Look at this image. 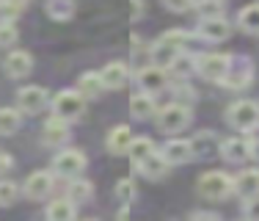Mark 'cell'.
<instances>
[{
  "mask_svg": "<svg viewBox=\"0 0 259 221\" xmlns=\"http://www.w3.org/2000/svg\"><path fill=\"white\" fill-rule=\"evenodd\" d=\"M199 194L204 199H226L229 194H234V177L226 171H207L199 180Z\"/></svg>",
  "mask_w": 259,
  "mask_h": 221,
  "instance_id": "cell-1",
  "label": "cell"
},
{
  "mask_svg": "<svg viewBox=\"0 0 259 221\" xmlns=\"http://www.w3.org/2000/svg\"><path fill=\"white\" fill-rule=\"evenodd\" d=\"M185 39H188L185 30H171V33H165L163 39H157L155 45H152V64L168 69V64L174 61V55L180 53V47H182Z\"/></svg>",
  "mask_w": 259,
  "mask_h": 221,
  "instance_id": "cell-2",
  "label": "cell"
},
{
  "mask_svg": "<svg viewBox=\"0 0 259 221\" xmlns=\"http://www.w3.org/2000/svg\"><path fill=\"white\" fill-rule=\"evenodd\" d=\"M226 119H229V125L234 130H254V127H259V102L254 100L234 102L226 110Z\"/></svg>",
  "mask_w": 259,
  "mask_h": 221,
  "instance_id": "cell-3",
  "label": "cell"
},
{
  "mask_svg": "<svg viewBox=\"0 0 259 221\" xmlns=\"http://www.w3.org/2000/svg\"><path fill=\"white\" fill-rule=\"evenodd\" d=\"M157 125L160 130L165 133H180L185 127L190 125V110L188 105H182V102H168L165 108L157 110Z\"/></svg>",
  "mask_w": 259,
  "mask_h": 221,
  "instance_id": "cell-4",
  "label": "cell"
},
{
  "mask_svg": "<svg viewBox=\"0 0 259 221\" xmlns=\"http://www.w3.org/2000/svg\"><path fill=\"white\" fill-rule=\"evenodd\" d=\"M83 110H85V97L80 94V91H61V94H55V100H53V114L55 116L72 122V119H77Z\"/></svg>",
  "mask_w": 259,
  "mask_h": 221,
  "instance_id": "cell-5",
  "label": "cell"
},
{
  "mask_svg": "<svg viewBox=\"0 0 259 221\" xmlns=\"http://www.w3.org/2000/svg\"><path fill=\"white\" fill-rule=\"evenodd\" d=\"M229 66H232V55H226V53H209L204 58L196 61L199 75L207 78V81H224Z\"/></svg>",
  "mask_w": 259,
  "mask_h": 221,
  "instance_id": "cell-6",
  "label": "cell"
},
{
  "mask_svg": "<svg viewBox=\"0 0 259 221\" xmlns=\"http://www.w3.org/2000/svg\"><path fill=\"white\" fill-rule=\"evenodd\" d=\"M85 169V158L80 150H64L55 155L53 161V171L58 177H66V180H72V177H80Z\"/></svg>",
  "mask_w": 259,
  "mask_h": 221,
  "instance_id": "cell-7",
  "label": "cell"
},
{
  "mask_svg": "<svg viewBox=\"0 0 259 221\" xmlns=\"http://www.w3.org/2000/svg\"><path fill=\"white\" fill-rule=\"evenodd\" d=\"M165 83H168V69H163V66H157V64H149L138 72V86L144 91H149V94L163 91Z\"/></svg>",
  "mask_w": 259,
  "mask_h": 221,
  "instance_id": "cell-8",
  "label": "cell"
},
{
  "mask_svg": "<svg viewBox=\"0 0 259 221\" xmlns=\"http://www.w3.org/2000/svg\"><path fill=\"white\" fill-rule=\"evenodd\" d=\"M17 105L25 114H39L47 105V91L41 86H25V89L17 91Z\"/></svg>",
  "mask_w": 259,
  "mask_h": 221,
  "instance_id": "cell-9",
  "label": "cell"
},
{
  "mask_svg": "<svg viewBox=\"0 0 259 221\" xmlns=\"http://www.w3.org/2000/svg\"><path fill=\"white\" fill-rule=\"evenodd\" d=\"M135 166H138V171L146 177V180H163V177L168 174V169H171V163L165 161V155L157 152V150L152 152V155H146L144 161L135 163Z\"/></svg>",
  "mask_w": 259,
  "mask_h": 221,
  "instance_id": "cell-10",
  "label": "cell"
},
{
  "mask_svg": "<svg viewBox=\"0 0 259 221\" xmlns=\"http://www.w3.org/2000/svg\"><path fill=\"white\" fill-rule=\"evenodd\" d=\"M69 138V122L61 119V116H53V119L45 122V130H41V141L47 146H61Z\"/></svg>",
  "mask_w": 259,
  "mask_h": 221,
  "instance_id": "cell-11",
  "label": "cell"
},
{
  "mask_svg": "<svg viewBox=\"0 0 259 221\" xmlns=\"http://www.w3.org/2000/svg\"><path fill=\"white\" fill-rule=\"evenodd\" d=\"M160 152L165 155V161H168L171 166L188 163L190 158H193V146H190V141H182V138H168Z\"/></svg>",
  "mask_w": 259,
  "mask_h": 221,
  "instance_id": "cell-12",
  "label": "cell"
},
{
  "mask_svg": "<svg viewBox=\"0 0 259 221\" xmlns=\"http://www.w3.org/2000/svg\"><path fill=\"white\" fill-rule=\"evenodd\" d=\"M229 33H232V25L224 17H209V20H201L199 25V36L207 42H224L229 39Z\"/></svg>",
  "mask_w": 259,
  "mask_h": 221,
  "instance_id": "cell-13",
  "label": "cell"
},
{
  "mask_svg": "<svg viewBox=\"0 0 259 221\" xmlns=\"http://www.w3.org/2000/svg\"><path fill=\"white\" fill-rule=\"evenodd\" d=\"M53 191V174L50 171H33L25 180V196L28 199H45Z\"/></svg>",
  "mask_w": 259,
  "mask_h": 221,
  "instance_id": "cell-14",
  "label": "cell"
},
{
  "mask_svg": "<svg viewBox=\"0 0 259 221\" xmlns=\"http://www.w3.org/2000/svg\"><path fill=\"white\" fill-rule=\"evenodd\" d=\"M3 66L11 78H28L30 69H33V58H30V53H25V50H14V53L6 55Z\"/></svg>",
  "mask_w": 259,
  "mask_h": 221,
  "instance_id": "cell-15",
  "label": "cell"
},
{
  "mask_svg": "<svg viewBox=\"0 0 259 221\" xmlns=\"http://www.w3.org/2000/svg\"><path fill=\"white\" fill-rule=\"evenodd\" d=\"M234 194L240 199H251L259 196V169H245L234 177Z\"/></svg>",
  "mask_w": 259,
  "mask_h": 221,
  "instance_id": "cell-16",
  "label": "cell"
},
{
  "mask_svg": "<svg viewBox=\"0 0 259 221\" xmlns=\"http://www.w3.org/2000/svg\"><path fill=\"white\" fill-rule=\"evenodd\" d=\"M133 138H135L133 130H130L127 125H119L108 133V141H105V144H108V152H113V155H127Z\"/></svg>",
  "mask_w": 259,
  "mask_h": 221,
  "instance_id": "cell-17",
  "label": "cell"
},
{
  "mask_svg": "<svg viewBox=\"0 0 259 221\" xmlns=\"http://www.w3.org/2000/svg\"><path fill=\"white\" fill-rule=\"evenodd\" d=\"M221 155L232 163H240L245 158H251V141L248 138H229L221 144Z\"/></svg>",
  "mask_w": 259,
  "mask_h": 221,
  "instance_id": "cell-18",
  "label": "cell"
},
{
  "mask_svg": "<svg viewBox=\"0 0 259 221\" xmlns=\"http://www.w3.org/2000/svg\"><path fill=\"white\" fill-rule=\"evenodd\" d=\"M100 75H102V81H105V89H113V91L121 89V86L130 81V69H127V64H121V61L108 64Z\"/></svg>",
  "mask_w": 259,
  "mask_h": 221,
  "instance_id": "cell-19",
  "label": "cell"
},
{
  "mask_svg": "<svg viewBox=\"0 0 259 221\" xmlns=\"http://www.w3.org/2000/svg\"><path fill=\"white\" fill-rule=\"evenodd\" d=\"M77 86H80V94H83L85 100H97V97L105 91V81H102L100 72H83Z\"/></svg>",
  "mask_w": 259,
  "mask_h": 221,
  "instance_id": "cell-20",
  "label": "cell"
},
{
  "mask_svg": "<svg viewBox=\"0 0 259 221\" xmlns=\"http://www.w3.org/2000/svg\"><path fill=\"white\" fill-rule=\"evenodd\" d=\"M130 110H133V116H138V119H149L157 110L155 97H152L149 91H141V94H135L133 100H130Z\"/></svg>",
  "mask_w": 259,
  "mask_h": 221,
  "instance_id": "cell-21",
  "label": "cell"
},
{
  "mask_svg": "<svg viewBox=\"0 0 259 221\" xmlns=\"http://www.w3.org/2000/svg\"><path fill=\"white\" fill-rule=\"evenodd\" d=\"M190 146H193V155L196 158H212V155H218V138H215L212 133H199V136L190 141Z\"/></svg>",
  "mask_w": 259,
  "mask_h": 221,
  "instance_id": "cell-22",
  "label": "cell"
},
{
  "mask_svg": "<svg viewBox=\"0 0 259 221\" xmlns=\"http://www.w3.org/2000/svg\"><path fill=\"white\" fill-rule=\"evenodd\" d=\"M75 202L72 199H55L50 202V207H47V218L50 221H72L75 218Z\"/></svg>",
  "mask_w": 259,
  "mask_h": 221,
  "instance_id": "cell-23",
  "label": "cell"
},
{
  "mask_svg": "<svg viewBox=\"0 0 259 221\" xmlns=\"http://www.w3.org/2000/svg\"><path fill=\"white\" fill-rule=\"evenodd\" d=\"M168 72L174 78H188L190 72H196V58L190 53H177L174 61L168 64Z\"/></svg>",
  "mask_w": 259,
  "mask_h": 221,
  "instance_id": "cell-24",
  "label": "cell"
},
{
  "mask_svg": "<svg viewBox=\"0 0 259 221\" xmlns=\"http://www.w3.org/2000/svg\"><path fill=\"white\" fill-rule=\"evenodd\" d=\"M248 81H251V69H248V66H240V69L229 66V72H226V78L221 83H224L229 91H237V89H245Z\"/></svg>",
  "mask_w": 259,
  "mask_h": 221,
  "instance_id": "cell-25",
  "label": "cell"
},
{
  "mask_svg": "<svg viewBox=\"0 0 259 221\" xmlns=\"http://www.w3.org/2000/svg\"><path fill=\"white\" fill-rule=\"evenodd\" d=\"M237 22L245 33H259V3L254 6H245L243 11L237 14Z\"/></svg>",
  "mask_w": 259,
  "mask_h": 221,
  "instance_id": "cell-26",
  "label": "cell"
},
{
  "mask_svg": "<svg viewBox=\"0 0 259 221\" xmlns=\"http://www.w3.org/2000/svg\"><path fill=\"white\" fill-rule=\"evenodd\" d=\"M20 130V110L0 108V136H14Z\"/></svg>",
  "mask_w": 259,
  "mask_h": 221,
  "instance_id": "cell-27",
  "label": "cell"
},
{
  "mask_svg": "<svg viewBox=\"0 0 259 221\" xmlns=\"http://www.w3.org/2000/svg\"><path fill=\"white\" fill-rule=\"evenodd\" d=\"M72 14H75V3H72V0H47V17L64 22V20H69Z\"/></svg>",
  "mask_w": 259,
  "mask_h": 221,
  "instance_id": "cell-28",
  "label": "cell"
},
{
  "mask_svg": "<svg viewBox=\"0 0 259 221\" xmlns=\"http://www.w3.org/2000/svg\"><path fill=\"white\" fill-rule=\"evenodd\" d=\"M152 152H155V144H152L149 138H133L127 155H130V161H133V163H141L146 155H152Z\"/></svg>",
  "mask_w": 259,
  "mask_h": 221,
  "instance_id": "cell-29",
  "label": "cell"
},
{
  "mask_svg": "<svg viewBox=\"0 0 259 221\" xmlns=\"http://www.w3.org/2000/svg\"><path fill=\"white\" fill-rule=\"evenodd\" d=\"M91 196V182L85 180H77V177H72L69 188H66V199H72L77 205V202H85Z\"/></svg>",
  "mask_w": 259,
  "mask_h": 221,
  "instance_id": "cell-30",
  "label": "cell"
},
{
  "mask_svg": "<svg viewBox=\"0 0 259 221\" xmlns=\"http://www.w3.org/2000/svg\"><path fill=\"white\" fill-rule=\"evenodd\" d=\"M221 3H224V0H204V3H196V14H199L201 20L221 17Z\"/></svg>",
  "mask_w": 259,
  "mask_h": 221,
  "instance_id": "cell-31",
  "label": "cell"
},
{
  "mask_svg": "<svg viewBox=\"0 0 259 221\" xmlns=\"http://www.w3.org/2000/svg\"><path fill=\"white\" fill-rule=\"evenodd\" d=\"M17 186L11 180H0V205L3 207H9V205H14L17 202Z\"/></svg>",
  "mask_w": 259,
  "mask_h": 221,
  "instance_id": "cell-32",
  "label": "cell"
},
{
  "mask_svg": "<svg viewBox=\"0 0 259 221\" xmlns=\"http://www.w3.org/2000/svg\"><path fill=\"white\" fill-rule=\"evenodd\" d=\"M22 9H25V0H0V14H3L6 20L20 17Z\"/></svg>",
  "mask_w": 259,
  "mask_h": 221,
  "instance_id": "cell-33",
  "label": "cell"
},
{
  "mask_svg": "<svg viewBox=\"0 0 259 221\" xmlns=\"http://www.w3.org/2000/svg\"><path fill=\"white\" fill-rule=\"evenodd\" d=\"M116 199L121 202H133L135 199V182L124 177V180H119V186H116Z\"/></svg>",
  "mask_w": 259,
  "mask_h": 221,
  "instance_id": "cell-34",
  "label": "cell"
},
{
  "mask_svg": "<svg viewBox=\"0 0 259 221\" xmlns=\"http://www.w3.org/2000/svg\"><path fill=\"white\" fill-rule=\"evenodd\" d=\"M17 28L11 25V20H6V22H0V47H9V45H14L17 42Z\"/></svg>",
  "mask_w": 259,
  "mask_h": 221,
  "instance_id": "cell-35",
  "label": "cell"
},
{
  "mask_svg": "<svg viewBox=\"0 0 259 221\" xmlns=\"http://www.w3.org/2000/svg\"><path fill=\"white\" fill-rule=\"evenodd\" d=\"M163 6L168 11H177V14H182V11H190L196 6V0H163Z\"/></svg>",
  "mask_w": 259,
  "mask_h": 221,
  "instance_id": "cell-36",
  "label": "cell"
},
{
  "mask_svg": "<svg viewBox=\"0 0 259 221\" xmlns=\"http://www.w3.org/2000/svg\"><path fill=\"white\" fill-rule=\"evenodd\" d=\"M245 218H259V196H251L245 199Z\"/></svg>",
  "mask_w": 259,
  "mask_h": 221,
  "instance_id": "cell-37",
  "label": "cell"
},
{
  "mask_svg": "<svg viewBox=\"0 0 259 221\" xmlns=\"http://www.w3.org/2000/svg\"><path fill=\"white\" fill-rule=\"evenodd\" d=\"M6 169H11V158L6 155V152H0V174H3Z\"/></svg>",
  "mask_w": 259,
  "mask_h": 221,
  "instance_id": "cell-38",
  "label": "cell"
},
{
  "mask_svg": "<svg viewBox=\"0 0 259 221\" xmlns=\"http://www.w3.org/2000/svg\"><path fill=\"white\" fill-rule=\"evenodd\" d=\"M190 218H218V216H215V213H193Z\"/></svg>",
  "mask_w": 259,
  "mask_h": 221,
  "instance_id": "cell-39",
  "label": "cell"
},
{
  "mask_svg": "<svg viewBox=\"0 0 259 221\" xmlns=\"http://www.w3.org/2000/svg\"><path fill=\"white\" fill-rule=\"evenodd\" d=\"M251 158H259V141H254V144H251Z\"/></svg>",
  "mask_w": 259,
  "mask_h": 221,
  "instance_id": "cell-40",
  "label": "cell"
}]
</instances>
